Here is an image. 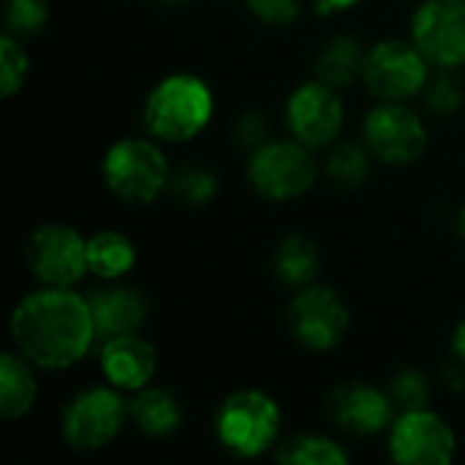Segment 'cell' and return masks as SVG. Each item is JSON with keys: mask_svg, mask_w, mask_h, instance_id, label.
Listing matches in <instances>:
<instances>
[{"mask_svg": "<svg viewBox=\"0 0 465 465\" xmlns=\"http://www.w3.org/2000/svg\"><path fill=\"white\" fill-rule=\"evenodd\" d=\"M128 414L136 422V428L147 436H166L180 428L183 411L174 395L158 387H142L136 390V398L128 403Z\"/></svg>", "mask_w": 465, "mask_h": 465, "instance_id": "obj_17", "label": "cell"}, {"mask_svg": "<svg viewBox=\"0 0 465 465\" xmlns=\"http://www.w3.org/2000/svg\"><path fill=\"white\" fill-rule=\"evenodd\" d=\"M411 35L430 63L441 68L463 65L465 0H425L411 19Z\"/></svg>", "mask_w": 465, "mask_h": 465, "instance_id": "obj_10", "label": "cell"}, {"mask_svg": "<svg viewBox=\"0 0 465 465\" xmlns=\"http://www.w3.org/2000/svg\"><path fill=\"white\" fill-rule=\"evenodd\" d=\"M327 174L341 188H357L368 177V153L357 142H343L332 150Z\"/></svg>", "mask_w": 465, "mask_h": 465, "instance_id": "obj_23", "label": "cell"}, {"mask_svg": "<svg viewBox=\"0 0 465 465\" xmlns=\"http://www.w3.org/2000/svg\"><path fill=\"white\" fill-rule=\"evenodd\" d=\"M166 3H180V0H166Z\"/></svg>", "mask_w": 465, "mask_h": 465, "instance_id": "obj_34", "label": "cell"}, {"mask_svg": "<svg viewBox=\"0 0 465 465\" xmlns=\"http://www.w3.org/2000/svg\"><path fill=\"white\" fill-rule=\"evenodd\" d=\"M248 8L267 25H289L300 14V0H248Z\"/></svg>", "mask_w": 465, "mask_h": 465, "instance_id": "obj_29", "label": "cell"}, {"mask_svg": "<svg viewBox=\"0 0 465 465\" xmlns=\"http://www.w3.org/2000/svg\"><path fill=\"white\" fill-rule=\"evenodd\" d=\"M87 264L93 275L114 281L136 264V248L120 232H98L87 240Z\"/></svg>", "mask_w": 465, "mask_h": 465, "instance_id": "obj_19", "label": "cell"}, {"mask_svg": "<svg viewBox=\"0 0 465 465\" xmlns=\"http://www.w3.org/2000/svg\"><path fill=\"white\" fill-rule=\"evenodd\" d=\"M365 57H368L365 49L354 38L338 35L322 49V54L316 60V74L330 87H346L357 76H362Z\"/></svg>", "mask_w": 465, "mask_h": 465, "instance_id": "obj_20", "label": "cell"}, {"mask_svg": "<svg viewBox=\"0 0 465 465\" xmlns=\"http://www.w3.org/2000/svg\"><path fill=\"white\" fill-rule=\"evenodd\" d=\"M38 395V384L33 379V371L27 368V360L16 354H3L0 360V414L5 420L25 417Z\"/></svg>", "mask_w": 465, "mask_h": 465, "instance_id": "obj_18", "label": "cell"}, {"mask_svg": "<svg viewBox=\"0 0 465 465\" xmlns=\"http://www.w3.org/2000/svg\"><path fill=\"white\" fill-rule=\"evenodd\" d=\"M289 324L302 346L327 351L343 343L349 335V311L335 292L324 286H308L292 300Z\"/></svg>", "mask_w": 465, "mask_h": 465, "instance_id": "obj_11", "label": "cell"}, {"mask_svg": "<svg viewBox=\"0 0 465 465\" xmlns=\"http://www.w3.org/2000/svg\"><path fill=\"white\" fill-rule=\"evenodd\" d=\"M5 25L11 35H33L46 25V0H8Z\"/></svg>", "mask_w": 465, "mask_h": 465, "instance_id": "obj_26", "label": "cell"}, {"mask_svg": "<svg viewBox=\"0 0 465 465\" xmlns=\"http://www.w3.org/2000/svg\"><path fill=\"white\" fill-rule=\"evenodd\" d=\"M215 428L229 452L240 458H256L275 444L281 433V409L270 395L259 390H242L223 401Z\"/></svg>", "mask_w": 465, "mask_h": 465, "instance_id": "obj_4", "label": "cell"}, {"mask_svg": "<svg viewBox=\"0 0 465 465\" xmlns=\"http://www.w3.org/2000/svg\"><path fill=\"white\" fill-rule=\"evenodd\" d=\"M11 338L27 362L46 371L71 368L98 338L90 300L63 286H44L14 308Z\"/></svg>", "mask_w": 465, "mask_h": 465, "instance_id": "obj_1", "label": "cell"}, {"mask_svg": "<svg viewBox=\"0 0 465 465\" xmlns=\"http://www.w3.org/2000/svg\"><path fill=\"white\" fill-rule=\"evenodd\" d=\"M463 95V82L455 71H444L428 84V106L441 114H452L455 109H460Z\"/></svg>", "mask_w": 465, "mask_h": 465, "instance_id": "obj_27", "label": "cell"}, {"mask_svg": "<svg viewBox=\"0 0 465 465\" xmlns=\"http://www.w3.org/2000/svg\"><path fill=\"white\" fill-rule=\"evenodd\" d=\"M264 136H267V125L259 114H245L240 117L237 123V139L242 144H253V147H262L264 144Z\"/></svg>", "mask_w": 465, "mask_h": 465, "instance_id": "obj_30", "label": "cell"}, {"mask_svg": "<svg viewBox=\"0 0 465 465\" xmlns=\"http://www.w3.org/2000/svg\"><path fill=\"white\" fill-rule=\"evenodd\" d=\"M128 406L114 390L93 387L79 392L63 411V439L68 447L90 452L114 441L125 422Z\"/></svg>", "mask_w": 465, "mask_h": 465, "instance_id": "obj_8", "label": "cell"}, {"mask_svg": "<svg viewBox=\"0 0 465 465\" xmlns=\"http://www.w3.org/2000/svg\"><path fill=\"white\" fill-rule=\"evenodd\" d=\"M27 76V57L22 52V46L14 41L11 33H5L0 38V93L3 98L14 95L22 82Z\"/></svg>", "mask_w": 465, "mask_h": 465, "instance_id": "obj_25", "label": "cell"}, {"mask_svg": "<svg viewBox=\"0 0 465 465\" xmlns=\"http://www.w3.org/2000/svg\"><path fill=\"white\" fill-rule=\"evenodd\" d=\"M452 346H455V354L460 357V362H465V322L455 330V341H452Z\"/></svg>", "mask_w": 465, "mask_h": 465, "instance_id": "obj_32", "label": "cell"}, {"mask_svg": "<svg viewBox=\"0 0 465 465\" xmlns=\"http://www.w3.org/2000/svg\"><path fill=\"white\" fill-rule=\"evenodd\" d=\"M458 232L463 234V240H465V204L460 207V213H458Z\"/></svg>", "mask_w": 465, "mask_h": 465, "instance_id": "obj_33", "label": "cell"}, {"mask_svg": "<svg viewBox=\"0 0 465 465\" xmlns=\"http://www.w3.org/2000/svg\"><path fill=\"white\" fill-rule=\"evenodd\" d=\"M101 371L120 390H142L155 373V349L136 332L104 341Z\"/></svg>", "mask_w": 465, "mask_h": 465, "instance_id": "obj_15", "label": "cell"}, {"mask_svg": "<svg viewBox=\"0 0 465 465\" xmlns=\"http://www.w3.org/2000/svg\"><path fill=\"white\" fill-rule=\"evenodd\" d=\"M275 272L289 286H308L319 272V251L311 240L292 234L275 251Z\"/></svg>", "mask_w": 465, "mask_h": 465, "instance_id": "obj_21", "label": "cell"}, {"mask_svg": "<svg viewBox=\"0 0 465 465\" xmlns=\"http://www.w3.org/2000/svg\"><path fill=\"white\" fill-rule=\"evenodd\" d=\"M428 57L406 41L376 44L362 68L368 90L381 101H406L428 84Z\"/></svg>", "mask_w": 465, "mask_h": 465, "instance_id": "obj_7", "label": "cell"}, {"mask_svg": "<svg viewBox=\"0 0 465 465\" xmlns=\"http://www.w3.org/2000/svg\"><path fill=\"white\" fill-rule=\"evenodd\" d=\"M87 300H90V311L95 322V335L101 341L136 332L144 324L147 305L134 289H125V286L95 289Z\"/></svg>", "mask_w": 465, "mask_h": 465, "instance_id": "obj_16", "label": "cell"}, {"mask_svg": "<svg viewBox=\"0 0 465 465\" xmlns=\"http://www.w3.org/2000/svg\"><path fill=\"white\" fill-rule=\"evenodd\" d=\"M365 139L371 153L384 163H411L428 144V128L403 101H384L365 117Z\"/></svg>", "mask_w": 465, "mask_h": 465, "instance_id": "obj_9", "label": "cell"}, {"mask_svg": "<svg viewBox=\"0 0 465 465\" xmlns=\"http://www.w3.org/2000/svg\"><path fill=\"white\" fill-rule=\"evenodd\" d=\"M392 398L379 392L368 384H349L338 387L330 395V414L332 420L357 436H373L384 430L392 420Z\"/></svg>", "mask_w": 465, "mask_h": 465, "instance_id": "obj_14", "label": "cell"}, {"mask_svg": "<svg viewBox=\"0 0 465 465\" xmlns=\"http://www.w3.org/2000/svg\"><path fill=\"white\" fill-rule=\"evenodd\" d=\"M248 177L267 199H294L316 183V163L302 142L272 139L253 150Z\"/></svg>", "mask_w": 465, "mask_h": 465, "instance_id": "obj_6", "label": "cell"}, {"mask_svg": "<svg viewBox=\"0 0 465 465\" xmlns=\"http://www.w3.org/2000/svg\"><path fill=\"white\" fill-rule=\"evenodd\" d=\"M319 14H335V11H343V8H351L357 5L360 0H313Z\"/></svg>", "mask_w": 465, "mask_h": 465, "instance_id": "obj_31", "label": "cell"}, {"mask_svg": "<svg viewBox=\"0 0 465 465\" xmlns=\"http://www.w3.org/2000/svg\"><path fill=\"white\" fill-rule=\"evenodd\" d=\"M169 191L183 199L191 207L207 204L215 193H218V180L215 174H210L207 169L199 166H180L177 172H172L169 177Z\"/></svg>", "mask_w": 465, "mask_h": 465, "instance_id": "obj_24", "label": "cell"}, {"mask_svg": "<svg viewBox=\"0 0 465 465\" xmlns=\"http://www.w3.org/2000/svg\"><path fill=\"white\" fill-rule=\"evenodd\" d=\"M390 455L403 465H447L455 458V436L441 417L425 409L403 411L392 425Z\"/></svg>", "mask_w": 465, "mask_h": 465, "instance_id": "obj_13", "label": "cell"}, {"mask_svg": "<svg viewBox=\"0 0 465 465\" xmlns=\"http://www.w3.org/2000/svg\"><path fill=\"white\" fill-rule=\"evenodd\" d=\"M25 262L38 283L71 289L90 270L87 240H82V234L71 226L44 223L30 234Z\"/></svg>", "mask_w": 465, "mask_h": 465, "instance_id": "obj_5", "label": "cell"}, {"mask_svg": "<svg viewBox=\"0 0 465 465\" xmlns=\"http://www.w3.org/2000/svg\"><path fill=\"white\" fill-rule=\"evenodd\" d=\"M390 398L395 406H401L403 411H414V409H425L428 403V381L422 373H401L395 381H392V390H390Z\"/></svg>", "mask_w": 465, "mask_h": 465, "instance_id": "obj_28", "label": "cell"}, {"mask_svg": "<svg viewBox=\"0 0 465 465\" xmlns=\"http://www.w3.org/2000/svg\"><path fill=\"white\" fill-rule=\"evenodd\" d=\"M278 460L292 465H343L349 463V452L324 436H294L281 447Z\"/></svg>", "mask_w": 465, "mask_h": 465, "instance_id": "obj_22", "label": "cell"}, {"mask_svg": "<svg viewBox=\"0 0 465 465\" xmlns=\"http://www.w3.org/2000/svg\"><path fill=\"white\" fill-rule=\"evenodd\" d=\"M286 120L297 142L305 147H327L341 136L343 104L327 82H308L292 93Z\"/></svg>", "mask_w": 465, "mask_h": 465, "instance_id": "obj_12", "label": "cell"}, {"mask_svg": "<svg viewBox=\"0 0 465 465\" xmlns=\"http://www.w3.org/2000/svg\"><path fill=\"white\" fill-rule=\"evenodd\" d=\"M213 117V93L193 74L161 79L144 101V125L155 139L188 142Z\"/></svg>", "mask_w": 465, "mask_h": 465, "instance_id": "obj_2", "label": "cell"}, {"mask_svg": "<svg viewBox=\"0 0 465 465\" xmlns=\"http://www.w3.org/2000/svg\"><path fill=\"white\" fill-rule=\"evenodd\" d=\"M169 177L166 155L147 139H120L104 155V183L128 204L153 202L169 188Z\"/></svg>", "mask_w": 465, "mask_h": 465, "instance_id": "obj_3", "label": "cell"}]
</instances>
